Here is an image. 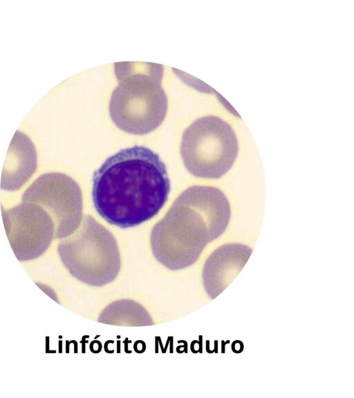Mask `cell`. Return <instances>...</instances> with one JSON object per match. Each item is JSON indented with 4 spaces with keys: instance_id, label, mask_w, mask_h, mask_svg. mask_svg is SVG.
Wrapping results in <instances>:
<instances>
[{
    "instance_id": "obj_1",
    "label": "cell",
    "mask_w": 354,
    "mask_h": 398,
    "mask_svg": "<svg viewBox=\"0 0 354 398\" xmlns=\"http://www.w3.org/2000/svg\"><path fill=\"white\" fill-rule=\"evenodd\" d=\"M170 189L166 166L158 154L136 145L109 157L94 172L92 198L106 222L129 228L154 217L167 202Z\"/></svg>"
},
{
    "instance_id": "obj_2",
    "label": "cell",
    "mask_w": 354,
    "mask_h": 398,
    "mask_svg": "<svg viewBox=\"0 0 354 398\" xmlns=\"http://www.w3.org/2000/svg\"><path fill=\"white\" fill-rule=\"evenodd\" d=\"M226 229L214 202L201 186L182 192L153 227L150 243L156 259L171 270L193 265L209 242Z\"/></svg>"
},
{
    "instance_id": "obj_3",
    "label": "cell",
    "mask_w": 354,
    "mask_h": 398,
    "mask_svg": "<svg viewBox=\"0 0 354 398\" xmlns=\"http://www.w3.org/2000/svg\"><path fill=\"white\" fill-rule=\"evenodd\" d=\"M161 64L149 62L115 64L118 81L109 102L113 123L122 131L145 135L156 130L167 112V97L161 85Z\"/></svg>"
},
{
    "instance_id": "obj_4",
    "label": "cell",
    "mask_w": 354,
    "mask_h": 398,
    "mask_svg": "<svg viewBox=\"0 0 354 398\" xmlns=\"http://www.w3.org/2000/svg\"><path fill=\"white\" fill-rule=\"evenodd\" d=\"M60 260L80 282L102 287L113 282L121 267L113 235L94 218L85 215L77 229L57 246Z\"/></svg>"
},
{
    "instance_id": "obj_5",
    "label": "cell",
    "mask_w": 354,
    "mask_h": 398,
    "mask_svg": "<svg viewBox=\"0 0 354 398\" xmlns=\"http://www.w3.org/2000/svg\"><path fill=\"white\" fill-rule=\"evenodd\" d=\"M239 152L232 126L215 115L194 120L184 131L180 155L193 176L208 179L223 176L233 166Z\"/></svg>"
},
{
    "instance_id": "obj_6",
    "label": "cell",
    "mask_w": 354,
    "mask_h": 398,
    "mask_svg": "<svg viewBox=\"0 0 354 398\" xmlns=\"http://www.w3.org/2000/svg\"><path fill=\"white\" fill-rule=\"evenodd\" d=\"M21 202L37 204L48 214L54 223L55 239L71 236L82 220L81 189L75 180L62 173L40 175L26 189Z\"/></svg>"
},
{
    "instance_id": "obj_7",
    "label": "cell",
    "mask_w": 354,
    "mask_h": 398,
    "mask_svg": "<svg viewBox=\"0 0 354 398\" xmlns=\"http://www.w3.org/2000/svg\"><path fill=\"white\" fill-rule=\"evenodd\" d=\"M5 231L11 248L19 261L42 256L55 236V226L48 214L39 205L21 202L9 209L1 205Z\"/></svg>"
},
{
    "instance_id": "obj_8",
    "label": "cell",
    "mask_w": 354,
    "mask_h": 398,
    "mask_svg": "<svg viewBox=\"0 0 354 398\" xmlns=\"http://www.w3.org/2000/svg\"><path fill=\"white\" fill-rule=\"evenodd\" d=\"M37 167V152L32 140L17 130L11 140L2 169L1 189L6 191L20 189Z\"/></svg>"
},
{
    "instance_id": "obj_9",
    "label": "cell",
    "mask_w": 354,
    "mask_h": 398,
    "mask_svg": "<svg viewBox=\"0 0 354 398\" xmlns=\"http://www.w3.org/2000/svg\"><path fill=\"white\" fill-rule=\"evenodd\" d=\"M251 252L248 246L234 243L222 245L212 253L203 270V285L211 297L216 287H222L224 281L239 272Z\"/></svg>"
},
{
    "instance_id": "obj_10",
    "label": "cell",
    "mask_w": 354,
    "mask_h": 398,
    "mask_svg": "<svg viewBox=\"0 0 354 398\" xmlns=\"http://www.w3.org/2000/svg\"><path fill=\"white\" fill-rule=\"evenodd\" d=\"M98 322L120 326H147L153 325L148 311L139 303L131 299L113 301L100 314Z\"/></svg>"
}]
</instances>
